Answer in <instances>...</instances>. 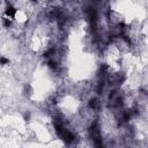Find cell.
I'll list each match as a JSON object with an SVG mask.
<instances>
[{"mask_svg": "<svg viewBox=\"0 0 148 148\" xmlns=\"http://www.w3.org/2000/svg\"><path fill=\"white\" fill-rule=\"evenodd\" d=\"M16 14H17V8L10 3V2H6V7H5V12H3V16L10 18L12 21L15 20L16 17Z\"/></svg>", "mask_w": 148, "mask_h": 148, "instance_id": "1", "label": "cell"}, {"mask_svg": "<svg viewBox=\"0 0 148 148\" xmlns=\"http://www.w3.org/2000/svg\"><path fill=\"white\" fill-rule=\"evenodd\" d=\"M59 135H60V138L62 139V141H64L65 143H67V145L73 143V142H74V140H75V135H74L71 131L65 130V128L61 131V133H60Z\"/></svg>", "mask_w": 148, "mask_h": 148, "instance_id": "2", "label": "cell"}, {"mask_svg": "<svg viewBox=\"0 0 148 148\" xmlns=\"http://www.w3.org/2000/svg\"><path fill=\"white\" fill-rule=\"evenodd\" d=\"M1 21H2V25H3L5 28H10V27L13 25V21H12L10 18L6 17V16H3V17L1 18Z\"/></svg>", "mask_w": 148, "mask_h": 148, "instance_id": "3", "label": "cell"}, {"mask_svg": "<svg viewBox=\"0 0 148 148\" xmlns=\"http://www.w3.org/2000/svg\"><path fill=\"white\" fill-rule=\"evenodd\" d=\"M9 64V59L7 57H3V56H0V66H6Z\"/></svg>", "mask_w": 148, "mask_h": 148, "instance_id": "4", "label": "cell"}, {"mask_svg": "<svg viewBox=\"0 0 148 148\" xmlns=\"http://www.w3.org/2000/svg\"><path fill=\"white\" fill-rule=\"evenodd\" d=\"M47 66L50 67V68H56L57 67V62H54V61H52V60H49V62H47Z\"/></svg>", "mask_w": 148, "mask_h": 148, "instance_id": "5", "label": "cell"}]
</instances>
